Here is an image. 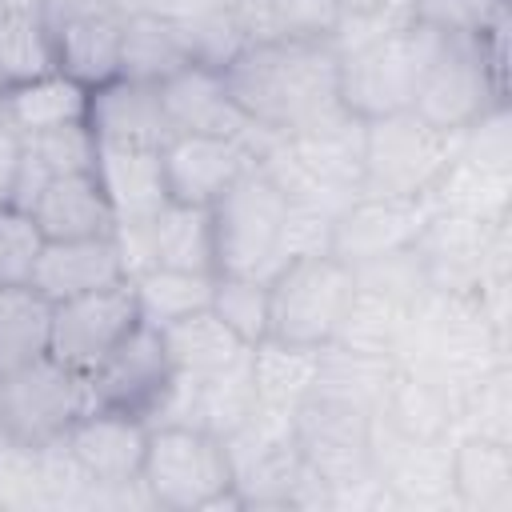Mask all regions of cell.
Listing matches in <instances>:
<instances>
[{
	"instance_id": "1",
	"label": "cell",
	"mask_w": 512,
	"mask_h": 512,
	"mask_svg": "<svg viewBox=\"0 0 512 512\" xmlns=\"http://www.w3.org/2000/svg\"><path fill=\"white\" fill-rule=\"evenodd\" d=\"M340 52L332 36H272L248 40L224 68V88L244 120L268 136H288L324 112L340 108L336 100Z\"/></svg>"
},
{
	"instance_id": "2",
	"label": "cell",
	"mask_w": 512,
	"mask_h": 512,
	"mask_svg": "<svg viewBox=\"0 0 512 512\" xmlns=\"http://www.w3.org/2000/svg\"><path fill=\"white\" fill-rule=\"evenodd\" d=\"M256 164L272 176V184L288 196V204H304L336 220L360 196L364 120L348 116L344 108H332L288 136L264 132Z\"/></svg>"
},
{
	"instance_id": "3",
	"label": "cell",
	"mask_w": 512,
	"mask_h": 512,
	"mask_svg": "<svg viewBox=\"0 0 512 512\" xmlns=\"http://www.w3.org/2000/svg\"><path fill=\"white\" fill-rule=\"evenodd\" d=\"M508 348L512 340L488 324L476 296L428 292L408 316L396 364L420 372L464 404V396L492 368L508 364Z\"/></svg>"
},
{
	"instance_id": "4",
	"label": "cell",
	"mask_w": 512,
	"mask_h": 512,
	"mask_svg": "<svg viewBox=\"0 0 512 512\" xmlns=\"http://www.w3.org/2000/svg\"><path fill=\"white\" fill-rule=\"evenodd\" d=\"M508 8L476 36H444L432 56L412 112L440 132H468L484 112L508 104Z\"/></svg>"
},
{
	"instance_id": "5",
	"label": "cell",
	"mask_w": 512,
	"mask_h": 512,
	"mask_svg": "<svg viewBox=\"0 0 512 512\" xmlns=\"http://www.w3.org/2000/svg\"><path fill=\"white\" fill-rule=\"evenodd\" d=\"M448 32L408 20L396 24L372 40H360L340 52V72H336V100L348 116L356 120H376L392 112H408L416 100V88L440 52Z\"/></svg>"
},
{
	"instance_id": "6",
	"label": "cell",
	"mask_w": 512,
	"mask_h": 512,
	"mask_svg": "<svg viewBox=\"0 0 512 512\" xmlns=\"http://www.w3.org/2000/svg\"><path fill=\"white\" fill-rule=\"evenodd\" d=\"M140 484L152 508L204 512L240 508L232 460L220 436L192 424H152L140 464Z\"/></svg>"
},
{
	"instance_id": "7",
	"label": "cell",
	"mask_w": 512,
	"mask_h": 512,
	"mask_svg": "<svg viewBox=\"0 0 512 512\" xmlns=\"http://www.w3.org/2000/svg\"><path fill=\"white\" fill-rule=\"evenodd\" d=\"M284 220H288V196L272 184V176L260 164H252L208 208L216 276L272 280L284 264V256H280Z\"/></svg>"
},
{
	"instance_id": "8",
	"label": "cell",
	"mask_w": 512,
	"mask_h": 512,
	"mask_svg": "<svg viewBox=\"0 0 512 512\" xmlns=\"http://www.w3.org/2000/svg\"><path fill=\"white\" fill-rule=\"evenodd\" d=\"M352 292V268L332 252H312L280 264V272L268 280V336L304 348L332 344Z\"/></svg>"
},
{
	"instance_id": "9",
	"label": "cell",
	"mask_w": 512,
	"mask_h": 512,
	"mask_svg": "<svg viewBox=\"0 0 512 512\" xmlns=\"http://www.w3.org/2000/svg\"><path fill=\"white\" fill-rule=\"evenodd\" d=\"M460 136L440 132L412 108L364 120V180L372 196H428L456 160Z\"/></svg>"
},
{
	"instance_id": "10",
	"label": "cell",
	"mask_w": 512,
	"mask_h": 512,
	"mask_svg": "<svg viewBox=\"0 0 512 512\" xmlns=\"http://www.w3.org/2000/svg\"><path fill=\"white\" fill-rule=\"evenodd\" d=\"M88 408L92 400L84 376L52 356L0 376V440L44 448L60 440Z\"/></svg>"
},
{
	"instance_id": "11",
	"label": "cell",
	"mask_w": 512,
	"mask_h": 512,
	"mask_svg": "<svg viewBox=\"0 0 512 512\" xmlns=\"http://www.w3.org/2000/svg\"><path fill=\"white\" fill-rule=\"evenodd\" d=\"M296 452L304 464L328 484H352L364 476H376V456H372V412L320 396L312 392L292 420Z\"/></svg>"
},
{
	"instance_id": "12",
	"label": "cell",
	"mask_w": 512,
	"mask_h": 512,
	"mask_svg": "<svg viewBox=\"0 0 512 512\" xmlns=\"http://www.w3.org/2000/svg\"><path fill=\"white\" fill-rule=\"evenodd\" d=\"M140 304L132 276L72 300L52 304V344L48 356L60 360L64 368L88 376L136 324H140Z\"/></svg>"
},
{
	"instance_id": "13",
	"label": "cell",
	"mask_w": 512,
	"mask_h": 512,
	"mask_svg": "<svg viewBox=\"0 0 512 512\" xmlns=\"http://www.w3.org/2000/svg\"><path fill=\"white\" fill-rule=\"evenodd\" d=\"M264 132L248 136H196V132H172L160 148L164 164V188L172 204L212 208L252 164L260 152Z\"/></svg>"
},
{
	"instance_id": "14",
	"label": "cell",
	"mask_w": 512,
	"mask_h": 512,
	"mask_svg": "<svg viewBox=\"0 0 512 512\" xmlns=\"http://www.w3.org/2000/svg\"><path fill=\"white\" fill-rule=\"evenodd\" d=\"M172 360L164 352L160 328L140 320L88 376V400L92 408H116L128 416H140L148 424V416L156 412V404L164 400L168 384H172Z\"/></svg>"
},
{
	"instance_id": "15",
	"label": "cell",
	"mask_w": 512,
	"mask_h": 512,
	"mask_svg": "<svg viewBox=\"0 0 512 512\" xmlns=\"http://www.w3.org/2000/svg\"><path fill=\"white\" fill-rule=\"evenodd\" d=\"M436 212L432 196H372L360 192L336 220L328 252L344 264H360L372 256H388L400 248H412L424 220Z\"/></svg>"
},
{
	"instance_id": "16",
	"label": "cell",
	"mask_w": 512,
	"mask_h": 512,
	"mask_svg": "<svg viewBox=\"0 0 512 512\" xmlns=\"http://www.w3.org/2000/svg\"><path fill=\"white\" fill-rule=\"evenodd\" d=\"M496 224H504V220H496ZM496 224L436 208L424 220L420 236L412 240V252L420 256V268L428 280V292L476 296L484 268H488V244H492Z\"/></svg>"
},
{
	"instance_id": "17",
	"label": "cell",
	"mask_w": 512,
	"mask_h": 512,
	"mask_svg": "<svg viewBox=\"0 0 512 512\" xmlns=\"http://www.w3.org/2000/svg\"><path fill=\"white\" fill-rule=\"evenodd\" d=\"M116 240L128 264V276L144 268H184V272H216L212 268V224L208 208L164 204L144 224H116Z\"/></svg>"
},
{
	"instance_id": "18",
	"label": "cell",
	"mask_w": 512,
	"mask_h": 512,
	"mask_svg": "<svg viewBox=\"0 0 512 512\" xmlns=\"http://www.w3.org/2000/svg\"><path fill=\"white\" fill-rule=\"evenodd\" d=\"M60 440L80 464V472L88 476L92 492H108L140 480V464L148 448V424L140 416L116 412V408H88L84 416H76V424Z\"/></svg>"
},
{
	"instance_id": "19",
	"label": "cell",
	"mask_w": 512,
	"mask_h": 512,
	"mask_svg": "<svg viewBox=\"0 0 512 512\" xmlns=\"http://www.w3.org/2000/svg\"><path fill=\"white\" fill-rule=\"evenodd\" d=\"M372 456L392 508H456L452 440H400L372 416Z\"/></svg>"
},
{
	"instance_id": "20",
	"label": "cell",
	"mask_w": 512,
	"mask_h": 512,
	"mask_svg": "<svg viewBox=\"0 0 512 512\" xmlns=\"http://www.w3.org/2000/svg\"><path fill=\"white\" fill-rule=\"evenodd\" d=\"M160 112L168 132H196V136H248L256 132L244 112L232 104L220 68L212 64H184L156 84Z\"/></svg>"
},
{
	"instance_id": "21",
	"label": "cell",
	"mask_w": 512,
	"mask_h": 512,
	"mask_svg": "<svg viewBox=\"0 0 512 512\" xmlns=\"http://www.w3.org/2000/svg\"><path fill=\"white\" fill-rule=\"evenodd\" d=\"M120 280H128V264L112 232V236H88V240H44L28 284L44 300L60 304V300H72V296H84V292H96Z\"/></svg>"
},
{
	"instance_id": "22",
	"label": "cell",
	"mask_w": 512,
	"mask_h": 512,
	"mask_svg": "<svg viewBox=\"0 0 512 512\" xmlns=\"http://www.w3.org/2000/svg\"><path fill=\"white\" fill-rule=\"evenodd\" d=\"M160 148L156 144L96 140V180L108 192L116 224H144V220H152L168 204Z\"/></svg>"
},
{
	"instance_id": "23",
	"label": "cell",
	"mask_w": 512,
	"mask_h": 512,
	"mask_svg": "<svg viewBox=\"0 0 512 512\" xmlns=\"http://www.w3.org/2000/svg\"><path fill=\"white\" fill-rule=\"evenodd\" d=\"M28 212H32L44 240H88V236H112L116 232V212L108 204L104 184L96 180V168L52 176L36 192Z\"/></svg>"
},
{
	"instance_id": "24",
	"label": "cell",
	"mask_w": 512,
	"mask_h": 512,
	"mask_svg": "<svg viewBox=\"0 0 512 512\" xmlns=\"http://www.w3.org/2000/svg\"><path fill=\"white\" fill-rule=\"evenodd\" d=\"M376 424L400 440H452L460 424V400L448 396L440 384L424 380L420 372L396 364L376 404Z\"/></svg>"
},
{
	"instance_id": "25",
	"label": "cell",
	"mask_w": 512,
	"mask_h": 512,
	"mask_svg": "<svg viewBox=\"0 0 512 512\" xmlns=\"http://www.w3.org/2000/svg\"><path fill=\"white\" fill-rule=\"evenodd\" d=\"M88 128L96 140H112V144H156L160 148L172 136L160 112L156 84H140L124 76L92 88Z\"/></svg>"
},
{
	"instance_id": "26",
	"label": "cell",
	"mask_w": 512,
	"mask_h": 512,
	"mask_svg": "<svg viewBox=\"0 0 512 512\" xmlns=\"http://www.w3.org/2000/svg\"><path fill=\"white\" fill-rule=\"evenodd\" d=\"M452 500L460 512H512V444L456 432Z\"/></svg>"
},
{
	"instance_id": "27",
	"label": "cell",
	"mask_w": 512,
	"mask_h": 512,
	"mask_svg": "<svg viewBox=\"0 0 512 512\" xmlns=\"http://www.w3.org/2000/svg\"><path fill=\"white\" fill-rule=\"evenodd\" d=\"M88 96L92 88L52 68L32 80L0 88V112L20 136H36L64 124H88Z\"/></svg>"
},
{
	"instance_id": "28",
	"label": "cell",
	"mask_w": 512,
	"mask_h": 512,
	"mask_svg": "<svg viewBox=\"0 0 512 512\" xmlns=\"http://www.w3.org/2000/svg\"><path fill=\"white\" fill-rule=\"evenodd\" d=\"M248 368H252V388L260 408L296 412L312 396V384L320 372V348L264 336L260 344L248 348Z\"/></svg>"
},
{
	"instance_id": "29",
	"label": "cell",
	"mask_w": 512,
	"mask_h": 512,
	"mask_svg": "<svg viewBox=\"0 0 512 512\" xmlns=\"http://www.w3.org/2000/svg\"><path fill=\"white\" fill-rule=\"evenodd\" d=\"M160 340H164V352L176 376H212L236 364L240 356H248V344L212 308L160 324Z\"/></svg>"
},
{
	"instance_id": "30",
	"label": "cell",
	"mask_w": 512,
	"mask_h": 512,
	"mask_svg": "<svg viewBox=\"0 0 512 512\" xmlns=\"http://www.w3.org/2000/svg\"><path fill=\"white\" fill-rule=\"evenodd\" d=\"M96 168V136L88 124H64L52 132H36L24 136V164H20V180H16V208H32L36 192L52 180V176H68V172H92Z\"/></svg>"
},
{
	"instance_id": "31",
	"label": "cell",
	"mask_w": 512,
	"mask_h": 512,
	"mask_svg": "<svg viewBox=\"0 0 512 512\" xmlns=\"http://www.w3.org/2000/svg\"><path fill=\"white\" fill-rule=\"evenodd\" d=\"M48 344H52V300H44L32 284L0 288V376L44 360Z\"/></svg>"
},
{
	"instance_id": "32",
	"label": "cell",
	"mask_w": 512,
	"mask_h": 512,
	"mask_svg": "<svg viewBox=\"0 0 512 512\" xmlns=\"http://www.w3.org/2000/svg\"><path fill=\"white\" fill-rule=\"evenodd\" d=\"M428 196L444 212H460V216L496 224V220H508V208H512V172L464 160L456 152V160L444 168V176L436 180V188Z\"/></svg>"
},
{
	"instance_id": "33",
	"label": "cell",
	"mask_w": 512,
	"mask_h": 512,
	"mask_svg": "<svg viewBox=\"0 0 512 512\" xmlns=\"http://www.w3.org/2000/svg\"><path fill=\"white\" fill-rule=\"evenodd\" d=\"M192 64L188 44L176 24L160 16H124V40H120V76L140 84H160L176 68Z\"/></svg>"
},
{
	"instance_id": "34",
	"label": "cell",
	"mask_w": 512,
	"mask_h": 512,
	"mask_svg": "<svg viewBox=\"0 0 512 512\" xmlns=\"http://www.w3.org/2000/svg\"><path fill=\"white\" fill-rule=\"evenodd\" d=\"M392 372H396L392 356H368V352H352V348H340V344H324L312 392L356 404V408H368L376 416V404H380Z\"/></svg>"
},
{
	"instance_id": "35",
	"label": "cell",
	"mask_w": 512,
	"mask_h": 512,
	"mask_svg": "<svg viewBox=\"0 0 512 512\" xmlns=\"http://www.w3.org/2000/svg\"><path fill=\"white\" fill-rule=\"evenodd\" d=\"M412 308L416 304H400V300H388L380 292L356 288L352 292V304H348V312H344V320H340V328L332 336V344L352 348V352L392 356L396 360Z\"/></svg>"
},
{
	"instance_id": "36",
	"label": "cell",
	"mask_w": 512,
	"mask_h": 512,
	"mask_svg": "<svg viewBox=\"0 0 512 512\" xmlns=\"http://www.w3.org/2000/svg\"><path fill=\"white\" fill-rule=\"evenodd\" d=\"M212 284H216V272H184V268H144L132 276L140 316L156 328L208 308Z\"/></svg>"
},
{
	"instance_id": "37",
	"label": "cell",
	"mask_w": 512,
	"mask_h": 512,
	"mask_svg": "<svg viewBox=\"0 0 512 512\" xmlns=\"http://www.w3.org/2000/svg\"><path fill=\"white\" fill-rule=\"evenodd\" d=\"M208 308L248 348L268 336V280H256V276H216Z\"/></svg>"
},
{
	"instance_id": "38",
	"label": "cell",
	"mask_w": 512,
	"mask_h": 512,
	"mask_svg": "<svg viewBox=\"0 0 512 512\" xmlns=\"http://www.w3.org/2000/svg\"><path fill=\"white\" fill-rule=\"evenodd\" d=\"M456 432L512 444V364L492 368L460 404Z\"/></svg>"
},
{
	"instance_id": "39",
	"label": "cell",
	"mask_w": 512,
	"mask_h": 512,
	"mask_svg": "<svg viewBox=\"0 0 512 512\" xmlns=\"http://www.w3.org/2000/svg\"><path fill=\"white\" fill-rule=\"evenodd\" d=\"M348 268H352L356 288L380 292L388 300L420 304L428 296V280H424L420 256L412 248H400V252H388V256H372V260H360V264H348Z\"/></svg>"
},
{
	"instance_id": "40",
	"label": "cell",
	"mask_w": 512,
	"mask_h": 512,
	"mask_svg": "<svg viewBox=\"0 0 512 512\" xmlns=\"http://www.w3.org/2000/svg\"><path fill=\"white\" fill-rule=\"evenodd\" d=\"M44 236L32 220V212L4 204L0 208V288H16L32 280V268L40 260Z\"/></svg>"
},
{
	"instance_id": "41",
	"label": "cell",
	"mask_w": 512,
	"mask_h": 512,
	"mask_svg": "<svg viewBox=\"0 0 512 512\" xmlns=\"http://www.w3.org/2000/svg\"><path fill=\"white\" fill-rule=\"evenodd\" d=\"M32 504H44L40 456L36 448L0 440V508H32Z\"/></svg>"
},
{
	"instance_id": "42",
	"label": "cell",
	"mask_w": 512,
	"mask_h": 512,
	"mask_svg": "<svg viewBox=\"0 0 512 512\" xmlns=\"http://www.w3.org/2000/svg\"><path fill=\"white\" fill-rule=\"evenodd\" d=\"M508 0H412L416 20L452 32V36H476L492 24L496 12H504Z\"/></svg>"
},
{
	"instance_id": "43",
	"label": "cell",
	"mask_w": 512,
	"mask_h": 512,
	"mask_svg": "<svg viewBox=\"0 0 512 512\" xmlns=\"http://www.w3.org/2000/svg\"><path fill=\"white\" fill-rule=\"evenodd\" d=\"M460 156L512 172V116H508V104H496L468 132H460Z\"/></svg>"
},
{
	"instance_id": "44",
	"label": "cell",
	"mask_w": 512,
	"mask_h": 512,
	"mask_svg": "<svg viewBox=\"0 0 512 512\" xmlns=\"http://www.w3.org/2000/svg\"><path fill=\"white\" fill-rule=\"evenodd\" d=\"M124 16H160L168 24H188L200 20L216 8H224V0H112Z\"/></svg>"
},
{
	"instance_id": "45",
	"label": "cell",
	"mask_w": 512,
	"mask_h": 512,
	"mask_svg": "<svg viewBox=\"0 0 512 512\" xmlns=\"http://www.w3.org/2000/svg\"><path fill=\"white\" fill-rule=\"evenodd\" d=\"M20 164H24V136H20V132L4 120V112H0V208L16 200Z\"/></svg>"
},
{
	"instance_id": "46",
	"label": "cell",
	"mask_w": 512,
	"mask_h": 512,
	"mask_svg": "<svg viewBox=\"0 0 512 512\" xmlns=\"http://www.w3.org/2000/svg\"><path fill=\"white\" fill-rule=\"evenodd\" d=\"M340 16H372V12H388L404 0H332Z\"/></svg>"
}]
</instances>
